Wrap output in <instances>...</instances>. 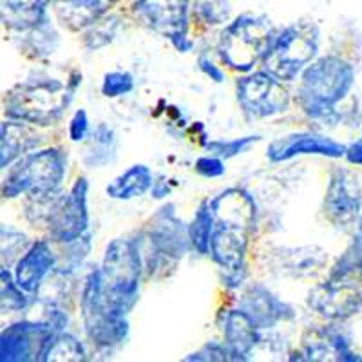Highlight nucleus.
I'll return each instance as SVG.
<instances>
[{"label": "nucleus", "mask_w": 362, "mask_h": 362, "mask_svg": "<svg viewBox=\"0 0 362 362\" xmlns=\"http://www.w3.org/2000/svg\"><path fill=\"white\" fill-rule=\"evenodd\" d=\"M355 83V71L337 57H325L303 71L299 102L303 111L315 119L337 118L335 105L348 96Z\"/></svg>", "instance_id": "nucleus-1"}, {"label": "nucleus", "mask_w": 362, "mask_h": 362, "mask_svg": "<svg viewBox=\"0 0 362 362\" xmlns=\"http://www.w3.org/2000/svg\"><path fill=\"white\" fill-rule=\"evenodd\" d=\"M80 80L60 82L54 78H37L18 83L6 96V115L11 119L31 125H53L69 107Z\"/></svg>", "instance_id": "nucleus-2"}, {"label": "nucleus", "mask_w": 362, "mask_h": 362, "mask_svg": "<svg viewBox=\"0 0 362 362\" xmlns=\"http://www.w3.org/2000/svg\"><path fill=\"white\" fill-rule=\"evenodd\" d=\"M141 252L136 241L115 239L105 248L100 281L105 299L119 312L129 313L138 300Z\"/></svg>", "instance_id": "nucleus-3"}, {"label": "nucleus", "mask_w": 362, "mask_h": 362, "mask_svg": "<svg viewBox=\"0 0 362 362\" xmlns=\"http://www.w3.org/2000/svg\"><path fill=\"white\" fill-rule=\"evenodd\" d=\"M67 170V156L60 148H45L25 154L4 180V198L28 194L31 199H49L62 185Z\"/></svg>", "instance_id": "nucleus-4"}, {"label": "nucleus", "mask_w": 362, "mask_h": 362, "mask_svg": "<svg viewBox=\"0 0 362 362\" xmlns=\"http://www.w3.org/2000/svg\"><path fill=\"white\" fill-rule=\"evenodd\" d=\"M276 37V28L267 17L241 15L221 33L219 54L226 66L247 73L259 60L263 62Z\"/></svg>", "instance_id": "nucleus-5"}, {"label": "nucleus", "mask_w": 362, "mask_h": 362, "mask_svg": "<svg viewBox=\"0 0 362 362\" xmlns=\"http://www.w3.org/2000/svg\"><path fill=\"white\" fill-rule=\"evenodd\" d=\"M319 49V29L313 22L300 21L284 28L272 42L263 67L281 82H292L306 69Z\"/></svg>", "instance_id": "nucleus-6"}, {"label": "nucleus", "mask_w": 362, "mask_h": 362, "mask_svg": "<svg viewBox=\"0 0 362 362\" xmlns=\"http://www.w3.org/2000/svg\"><path fill=\"white\" fill-rule=\"evenodd\" d=\"M82 317L87 337L98 348L111 350L127 339V313L119 312L105 299L100 281V268L90 272L86 279L82 292Z\"/></svg>", "instance_id": "nucleus-7"}, {"label": "nucleus", "mask_w": 362, "mask_h": 362, "mask_svg": "<svg viewBox=\"0 0 362 362\" xmlns=\"http://www.w3.org/2000/svg\"><path fill=\"white\" fill-rule=\"evenodd\" d=\"M87 190H89V183L86 177H80L69 194L51 198L45 219H47L53 239L60 243H73L87 234V228H89Z\"/></svg>", "instance_id": "nucleus-8"}, {"label": "nucleus", "mask_w": 362, "mask_h": 362, "mask_svg": "<svg viewBox=\"0 0 362 362\" xmlns=\"http://www.w3.org/2000/svg\"><path fill=\"white\" fill-rule=\"evenodd\" d=\"M238 102L252 118H268L288 109L290 95L279 78L268 71H259L239 80Z\"/></svg>", "instance_id": "nucleus-9"}, {"label": "nucleus", "mask_w": 362, "mask_h": 362, "mask_svg": "<svg viewBox=\"0 0 362 362\" xmlns=\"http://www.w3.org/2000/svg\"><path fill=\"white\" fill-rule=\"evenodd\" d=\"M148 243L153 261L148 263L151 272L156 270L160 263H176L189 252L190 234L189 226L176 218L173 205L161 206L151 219V230H148Z\"/></svg>", "instance_id": "nucleus-10"}, {"label": "nucleus", "mask_w": 362, "mask_h": 362, "mask_svg": "<svg viewBox=\"0 0 362 362\" xmlns=\"http://www.w3.org/2000/svg\"><path fill=\"white\" fill-rule=\"evenodd\" d=\"M54 332L47 322H17L2 329L0 335V361L28 362L44 361Z\"/></svg>", "instance_id": "nucleus-11"}, {"label": "nucleus", "mask_w": 362, "mask_h": 362, "mask_svg": "<svg viewBox=\"0 0 362 362\" xmlns=\"http://www.w3.org/2000/svg\"><path fill=\"white\" fill-rule=\"evenodd\" d=\"M325 214L339 228H348L362 216V189L358 177L348 169L332 170L325 196Z\"/></svg>", "instance_id": "nucleus-12"}, {"label": "nucleus", "mask_w": 362, "mask_h": 362, "mask_svg": "<svg viewBox=\"0 0 362 362\" xmlns=\"http://www.w3.org/2000/svg\"><path fill=\"white\" fill-rule=\"evenodd\" d=\"M308 305L329 321H346L362 310V292L351 279L328 277L310 292Z\"/></svg>", "instance_id": "nucleus-13"}, {"label": "nucleus", "mask_w": 362, "mask_h": 362, "mask_svg": "<svg viewBox=\"0 0 362 362\" xmlns=\"http://www.w3.org/2000/svg\"><path fill=\"white\" fill-rule=\"evenodd\" d=\"M248 232L234 226L218 225L210 241V255L212 259L228 272L226 284L235 288L245 277V254H247Z\"/></svg>", "instance_id": "nucleus-14"}, {"label": "nucleus", "mask_w": 362, "mask_h": 362, "mask_svg": "<svg viewBox=\"0 0 362 362\" xmlns=\"http://www.w3.org/2000/svg\"><path fill=\"white\" fill-rule=\"evenodd\" d=\"M348 147L339 141L326 138L313 132H293V134L283 136L272 141L267 148V156L270 161L279 163V161L292 160L303 154H319L326 158H342L346 156Z\"/></svg>", "instance_id": "nucleus-15"}, {"label": "nucleus", "mask_w": 362, "mask_h": 362, "mask_svg": "<svg viewBox=\"0 0 362 362\" xmlns=\"http://www.w3.org/2000/svg\"><path fill=\"white\" fill-rule=\"evenodd\" d=\"M190 0H138L136 11L148 22V25L170 38L187 35Z\"/></svg>", "instance_id": "nucleus-16"}, {"label": "nucleus", "mask_w": 362, "mask_h": 362, "mask_svg": "<svg viewBox=\"0 0 362 362\" xmlns=\"http://www.w3.org/2000/svg\"><path fill=\"white\" fill-rule=\"evenodd\" d=\"M239 310H243L259 329L274 328L277 322L288 321L293 317L292 306L283 303L263 284H254L243 293L239 300Z\"/></svg>", "instance_id": "nucleus-17"}, {"label": "nucleus", "mask_w": 362, "mask_h": 362, "mask_svg": "<svg viewBox=\"0 0 362 362\" xmlns=\"http://www.w3.org/2000/svg\"><path fill=\"white\" fill-rule=\"evenodd\" d=\"M218 225L234 226L250 232L255 223V203L243 189H228L210 202Z\"/></svg>", "instance_id": "nucleus-18"}, {"label": "nucleus", "mask_w": 362, "mask_h": 362, "mask_svg": "<svg viewBox=\"0 0 362 362\" xmlns=\"http://www.w3.org/2000/svg\"><path fill=\"white\" fill-rule=\"evenodd\" d=\"M54 263H57V257L49 245L45 241H37L18 259L15 281L28 293L37 292L44 277L54 268Z\"/></svg>", "instance_id": "nucleus-19"}, {"label": "nucleus", "mask_w": 362, "mask_h": 362, "mask_svg": "<svg viewBox=\"0 0 362 362\" xmlns=\"http://www.w3.org/2000/svg\"><path fill=\"white\" fill-rule=\"evenodd\" d=\"M223 334L232 361H248V355L259 342V328L243 310H230L226 313Z\"/></svg>", "instance_id": "nucleus-20"}, {"label": "nucleus", "mask_w": 362, "mask_h": 362, "mask_svg": "<svg viewBox=\"0 0 362 362\" xmlns=\"http://www.w3.org/2000/svg\"><path fill=\"white\" fill-rule=\"evenodd\" d=\"M118 0H53L58 21L71 31H80L105 15Z\"/></svg>", "instance_id": "nucleus-21"}, {"label": "nucleus", "mask_w": 362, "mask_h": 362, "mask_svg": "<svg viewBox=\"0 0 362 362\" xmlns=\"http://www.w3.org/2000/svg\"><path fill=\"white\" fill-rule=\"evenodd\" d=\"M0 138H2L0 140V167L2 169H8L17 158L28 154L42 141L40 136L29 127V124L11 118L0 125Z\"/></svg>", "instance_id": "nucleus-22"}, {"label": "nucleus", "mask_w": 362, "mask_h": 362, "mask_svg": "<svg viewBox=\"0 0 362 362\" xmlns=\"http://www.w3.org/2000/svg\"><path fill=\"white\" fill-rule=\"evenodd\" d=\"M51 0H2L4 24L18 31H31L47 21L45 9Z\"/></svg>", "instance_id": "nucleus-23"}, {"label": "nucleus", "mask_w": 362, "mask_h": 362, "mask_svg": "<svg viewBox=\"0 0 362 362\" xmlns=\"http://www.w3.org/2000/svg\"><path fill=\"white\" fill-rule=\"evenodd\" d=\"M148 189H153V173L145 165H132L131 169L119 174L105 189L112 199H132L144 196Z\"/></svg>", "instance_id": "nucleus-24"}, {"label": "nucleus", "mask_w": 362, "mask_h": 362, "mask_svg": "<svg viewBox=\"0 0 362 362\" xmlns=\"http://www.w3.org/2000/svg\"><path fill=\"white\" fill-rule=\"evenodd\" d=\"M116 154V138L112 129H109L105 124H100L93 131L87 147L86 163L89 167H103L111 163Z\"/></svg>", "instance_id": "nucleus-25"}, {"label": "nucleus", "mask_w": 362, "mask_h": 362, "mask_svg": "<svg viewBox=\"0 0 362 362\" xmlns=\"http://www.w3.org/2000/svg\"><path fill=\"white\" fill-rule=\"evenodd\" d=\"M216 228L214 212L210 209V202H202V205L196 210L192 223L189 225L190 243L199 254L206 255L210 252V241Z\"/></svg>", "instance_id": "nucleus-26"}, {"label": "nucleus", "mask_w": 362, "mask_h": 362, "mask_svg": "<svg viewBox=\"0 0 362 362\" xmlns=\"http://www.w3.org/2000/svg\"><path fill=\"white\" fill-rule=\"evenodd\" d=\"M283 255L288 257V263L284 264V272L293 276H306L325 263L326 255L319 248H293V250H281Z\"/></svg>", "instance_id": "nucleus-27"}, {"label": "nucleus", "mask_w": 362, "mask_h": 362, "mask_svg": "<svg viewBox=\"0 0 362 362\" xmlns=\"http://www.w3.org/2000/svg\"><path fill=\"white\" fill-rule=\"evenodd\" d=\"M86 350L80 341L64 332L54 334L44 355V361H86Z\"/></svg>", "instance_id": "nucleus-28"}, {"label": "nucleus", "mask_w": 362, "mask_h": 362, "mask_svg": "<svg viewBox=\"0 0 362 362\" xmlns=\"http://www.w3.org/2000/svg\"><path fill=\"white\" fill-rule=\"evenodd\" d=\"M0 296H2V312H22L28 308L29 299L25 296V290L18 286L17 281L11 279L8 268H2L0 272Z\"/></svg>", "instance_id": "nucleus-29"}, {"label": "nucleus", "mask_w": 362, "mask_h": 362, "mask_svg": "<svg viewBox=\"0 0 362 362\" xmlns=\"http://www.w3.org/2000/svg\"><path fill=\"white\" fill-rule=\"evenodd\" d=\"M261 136H245V138H235V140H214L205 144V147L209 148L210 153L214 156L221 158V160H228V158H234L238 154H243L245 151H248L250 145H254L255 141H259Z\"/></svg>", "instance_id": "nucleus-30"}, {"label": "nucleus", "mask_w": 362, "mask_h": 362, "mask_svg": "<svg viewBox=\"0 0 362 362\" xmlns=\"http://www.w3.org/2000/svg\"><path fill=\"white\" fill-rule=\"evenodd\" d=\"M89 33L86 37V45L89 49H98V47H103L107 45L109 42L115 38L116 28H118V18H100L95 24L89 25Z\"/></svg>", "instance_id": "nucleus-31"}, {"label": "nucleus", "mask_w": 362, "mask_h": 362, "mask_svg": "<svg viewBox=\"0 0 362 362\" xmlns=\"http://www.w3.org/2000/svg\"><path fill=\"white\" fill-rule=\"evenodd\" d=\"M132 89H134V78H132V74L125 73V71H112L103 76L102 93L107 98L129 95Z\"/></svg>", "instance_id": "nucleus-32"}, {"label": "nucleus", "mask_w": 362, "mask_h": 362, "mask_svg": "<svg viewBox=\"0 0 362 362\" xmlns=\"http://www.w3.org/2000/svg\"><path fill=\"white\" fill-rule=\"evenodd\" d=\"M25 245H28V241H25L24 234L13 230V228L6 225L2 226V259H4V264L6 261H8V264H11L15 255H21L22 257Z\"/></svg>", "instance_id": "nucleus-33"}, {"label": "nucleus", "mask_w": 362, "mask_h": 362, "mask_svg": "<svg viewBox=\"0 0 362 362\" xmlns=\"http://www.w3.org/2000/svg\"><path fill=\"white\" fill-rule=\"evenodd\" d=\"M228 4L225 0H203L198 6L199 17L206 22V24H221L223 21L228 18Z\"/></svg>", "instance_id": "nucleus-34"}, {"label": "nucleus", "mask_w": 362, "mask_h": 362, "mask_svg": "<svg viewBox=\"0 0 362 362\" xmlns=\"http://www.w3.org/2000/svg\"><path fill=\"white\" fill-rule=\"evenodd\" d=\"M183 361H198V362H206V361H232L230 351L228 348L223 344H218V342H209L198 350L196 354L189 355Z\"/></svg>", "instance_id": "nucleus-35"}, {"label": "nucleus", "mask_w": 362, "mask_h": 362, "mask_svg": "<svg viewBox=\"0 0 362 362\" xmlns=\"http://www.w3.org/2000/svg\"><path fill=\"white\" fill-rule=\"evenodd\" d=\"M194 169L203 177H219L225 174V165L218 156H202L196 161Z\"/></svg>", "instance_id": "nucleus-36"}, {"label": "nucleus", "mask_w": 362, "mask_h": 362, "mask_svg": "<svg viewBox=\"0 0 362 362\" xmlns=\"http://www.w3.org/2000/svg\"><path fill=\"white\" fill-rule=\"evenodd\" d=\"M89 136V118L83 109L74 112L69 124V138L71 141H83Z\"/></svg>", "instance_id": "nucleus-37"}, {"label": "nucleus", "mask_w": 362, "mask_h": 362, "mask_svg": "<svg viewBox=\"0 0 362 362\" xmlns=\"http://www.w3.org/2000/svg\"><path fill=\"white\" fill-rule=\"evenodd\" d=\"M198 64H199V69H202L206 76H210V80H214V82L218 83L225 82V73H223L218 66H214V62H210V58L199 57Z\"/></svg>", "instance_id": "nucleus-38"}, {"label": "nucleus", "mask_w": 362, "mask_h": 362, "mask_svg": "<svg viewBox=\"0 0 362 362\" xmlns=\"http://www.w3.org/2000/svg\"><path fill=\"white\" fill-rule=\"evenodd\" d=\"M346 160L350 161L351 165H361L362 167V140L348 147V151H346Z\"/></svg>", "instance_id": "nucleus-39"}, {"label": "nucleus", "mask_w": 362, "mask_h": 362, "mask_svg": "<svg viewBox=\"0 0 362 362\" xmlns=\"http://www.w3.org/2000/svg\"><path fill=\"white\" fill-rule=\"evenodd\" d=\"M169 194V187L165 185L163 181H154L153 183V196L154 198H163Z\"/></svg>", "instance_id": "nucleus-40"}, {"label": "nucleus", "mask_w": 362, "mask_h": 362, "mask_svg": "<svg viewBox=\"0 0 362 362\" xmlns=\"http://www.w3.org/2000/svg\"><path fill=\"white\" fill-rule=\"evenodd\" d=\"M355 247H357V252H358V259H361V272H362V216L361 219H358V230H357V235H355Z\"/></svg>", "instance_id": "nucleus-41"}]
</instances>
